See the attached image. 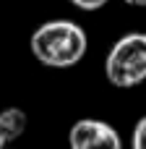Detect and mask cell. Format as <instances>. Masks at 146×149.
<instances>
[{
	"label": "cell",
	"mask_w": 146,
	"mask_h": 149,
	"mask_svg": "<svg viewBox=\"0 0 146 149\" xmlns=\"http://www.w3.org/2000/svg\"><path fill=\"white\" fill-rule=\"evenodd\" d=\"M31 52L47 68H71L86 55V31L68 18L42 24L31 34Z\"/></svg>",
	"instance_id": "6da1fadb"
},
{
	"label": "cell",
	"mask_w": 146,
	"mask_h": 149,
	"mask_svg": "<svg viewBox=\"0 0 146 149\" xmlns=\"http://www.w3.org/2000/svg\"><path fill=\"white\" fill-rule=\"evenodd\" d=\"M5 144H8V141H5V136H3V131H0V149H5Z\"/></svg>",
	"instance_id": "ba28073f"
},
{
	"label": "cell",
	"mask_w": 146,
	"mask_h": 149,
	"mask_svg": "<svg viewBox=\"0 0 146 149\" xmlns=\"http://www.w3.org/2000/svg\"><path fill=\"white\" fill-rule=\"evenodd\" d=\"M68 141H71V149H123L118 131L110 123L94 120V118L76 120Z\"/></svg>",
	"instance_id": "3957f363"
},
{
	"label": "cell",
	"mask_w": 146,
	"mask_h": 149,
	"mask_svg": "<svg viewBox=\"0 0 146 149\" xmlns=\"http://www.w3.org/2000/svg\"><path fill=\"white\" fill-rule=\"evenodd\" d=\"M73 5H78V8H84V10H97V8H102L107 0H71Z\"/></svg>",
	"instance_id": "8992f818"
},
{
	"label": "cell",
	"mask_w": 146,
	"mask_h": 149,
	"mask_svg": "<svg viewBox=\"0 0 146 149\" xmlns=\"http://www.w3.org/2000/svg\"><path fill=\"white\" fill-rule=\"evenodd\" d=\"M133 149H146V118H141L133 128Z\"/></svg>",
	"instance_id": "5b68a950"
},
{
	"label": "cell",
	"mask_w": 146,
	"mask_h": 149,
	"mask_svg": "<svg viewBox=\"0 0 146 149\" xmlns=\"http://www.w3.org/2000/svg\"><path fill=\"white\" fill-rule=\"evenodd\" d=\"M125 3H131V5H146V0H125Z\"/></svg>",
	"instance_id": "52a82bcc"
},
{
	"label": "cell",
	"mask_w": 146,
	"mask_h": 149,
	"mask_svg": "<svg viewBox=\"0 0 146 149\" xmlns=\"http://www.w3.org/2000/svg\"><path fill=\"white\" fill-rule=\"evenodd\" d=\"M104 73L112 86L131 89L146 81V34L133 31L120 37L104 60Z\"/></svg>",
	"instance_id": "7a4b0ae2"
},
{
	"label": "cell",
	"mask_w": 146,
	"mask_h": 149,
	"mask_svg": "<svg viewBox=\"0 0 146 149\" xmlns=\"http://www.w3.org/2000/svg\"><path fill=\"white\" fill-rule=\"evenodd\" d=\"M24 128H26V113H24V110L8 107V110L0 113V131H3V136H5L8 144L16 141V139L24 134Z\"/></svg>",
	"instance_id": "277c9868"
}]
</instances>
